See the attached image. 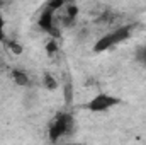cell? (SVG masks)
<instances>
[{
    "mask_svg": "<svg viewBox=\"0 0 146 145\" xmlns=\"http://www.w3.org/2000/svg\"><path fill=\"white\" fill-rule=\"evenodd\" d=\"M133 29H134V26L133 24H127V26H121V28H117V29L107 33L106 36L97 39V43L94 44V51L95 53H102V51L110 50L112 46H117V44L127 41L131 38V34H133Z\"/></svg>",
    "mask_w": 146,
    "mask_h": 145,
    "instance_id": "cell-1",
    "label": "cell"
},
{
    "mask_svg": "<svg viewBox=\"0 0 146 145\" xmlns=\"http://www.w3.org/2000/svg\"><path fill=\"white\" fill-rule=\"evenodd\" d=\"M73 126H75V121H73V116L70 113H58L54 116L49 130H48V137L54 144L60 138H63L65 135L73 133Z\"/></svg>",
    "mask_w": 146,
    "mask_h": 145,
    "instance_id": "cell-2",
    "label": "cell"
},
{
    "mask_svg": "<svg viewBox=\"0 0 146 145\" xmlns=\"http://www.w3.org/2000/svg\"><path fill=\"white\" fill-rule=\"evenodd\" d=\"M117 104H121V97L107 94V92H100V94L94 96L85 104V109L90 113H104V111H109L110 108H114Z\"/></svg>",
    "mask_w": 146,
    "mask_h": 145,
    "instance_id": "cell-3",
    "label": "cell"
},
{
    "mask_svg": "<svg viewBox=\"0 0 146 145\" xmlns=\"http://www.w3.org/2000/svg\"><path fill=\"white\" fill-rule=\"evenodd\" d=\"M53 15H54V10L53 9H49V7H44L42 9V12H41V15H39V21H37V24H39V28L44 31V33H48V34H56V29H54V22H53ZM56 38V36H54Z\"/></svg>",
    "mask_w": 146,
    "mask_h": 145,
    "instance_id": "cell-4",
    "label": "cell"
},
{
    "mask_svg": "<svg viewBox=\"0 0 146 145\" xmlns=\"http://www.w3.org/2000/svg\"><path fill=\"white\" fill-rule=\"evenodd\" d=\"M10 75H12V80H14L19 87H26V85H29V75L24 72V70H21V68H14Z\"/></svg>",
    "mask_w": 146,
    "mask_h": 145,
    "instance_id": "cell-5",
    "label": "cell"
},
{
    "mask_svg": "<svg viewBox=\"0 0 146 145\" xmlns=\"http://www.w3.org/2000/svg\"><path fill=\"white\" fill-rule=\"evenodd\" d=\"M42 84H44V87H46L48 91H56V89H58V82H56V79H54L51 73H44Z\"/></svg>",
    "mask_w": 146,
    "mask_h": 145,
    "instance_id": "cell-6",
    "label": "cell"
},
{
    "mask_svg": "<svg viewBox=\"0 0 146 145\" xmlns=\"http://www.w3.org/2000/svg\"><path fill=\"white\" fill-rule=\"evenodd\" d=\"M136 62L146 67V44L136 50Z\"/></svg>",
    "mask_w": 146,
    "mask_h": 145,
    "instance_id": "cell-7",
    "label": "cell"
},
{
    "mask_svg": "<svg viewBox=\"0 0 146 145\" xmlns=\"http://www.w3.org/2000/svg\"><path fill=\"white\" fill-rule=\"evenodd\" d=\"M65 2H66V0H48L44 7H49V9H53V10L56 12L58 9H61V7L65 5Z\"/></svg>",
    "mask_w": 146,
    "mask_h": 145,
    "instance_id": "cell-8",
    "label": "cell"
},
{
    "mask_svg": "<svg viewBox=\"0 0 146 145\" xmlns=\"http://www.w3.org/2000/svg\"><path fill=\"white\" fill-rule=\"evenodd\" d=\"M56 51H58V44H56L54 39H51V41L46 44V53H48V55H54Z\"/></svg>",
    "mask_w": 146,
    "mask_h": 145,
    "instance_id": "cell-9",
    "label": "cell"
},
{
    "mask_svg": "<svg viewBox=\"0 0 146 145\" xmlns=\"http://www.w3.org/2000/svg\"><path fill=\"white\" fill-rule=\"evenodd\" d=\"M78 15V7L76 5H68V9H66V17H70L75 21V17Z\"/></svg>",
    "mask_w": 146,
    "mask_h": 145,
    "instance_id": "cell-10",
    "label": "cell"
},
{
    "mask_svg": "<svg viewBox=\"0 0 146 145\" xmlns=\"http://www.w3.org/2000/svg\"><path fill=\"white\" fill-rule=\"evenodd\" d=\"M0 41H5V19L0 14Z\"/></svg>",
    "mask_w": 146,
    "mask_h": 145,
    "instance_id": "cell-11",
    "label": "cell"
},
{
    "mask_svg": "<svg viewBox=\"0 0 146 145\" xmlns=\"http://www.w3.org/2000/svg\"><path fill=\"white\" fill-rule=\"evenodd\" d=\"M65 99H66V103L72 101V84H66V87H65Z\"/></svg>",
    "mask_w": 146,
    "mask_h": 145,
    "instance_id": "cell-12",
    "label": "cell"
},
{
    "mask_svg": "<svg viewBox=\"0 0 146 145\" xmlns=\"http://www.w3.org/2000/svg\"><path fill=\"white\" fill-rule=\"evenodd\" d=\"M9 46L12 48V51H14V53H17V55H21V53H22V46H21V44H15V43H9Z\"/></svg>",
    "mask_w": 146,
    "mask_h": 145,
    "instance_id": "cell-13",
    "label": "cell"
}]
</instances>
